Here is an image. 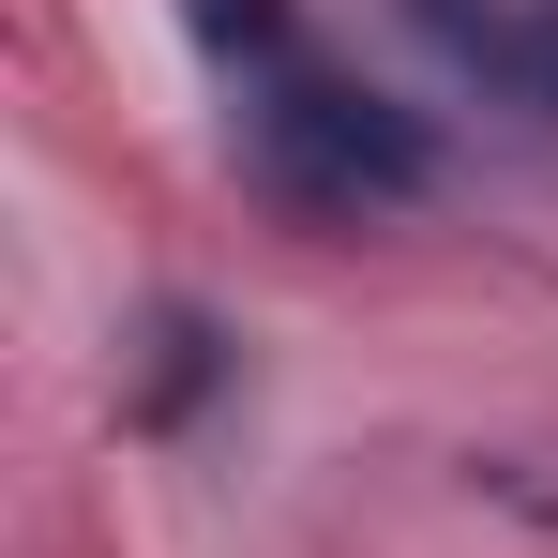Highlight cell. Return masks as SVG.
I'll return each instance as SVG.
<instances>
[{
	"label": "cell",
	"mask_w": 558,
	"mask_h": 558,
	"mask_svg": "<svg viewBox=\"0 0 558 558\" xmlns=\"http://www.w3.org/2000/svg\"><path fill=\"white\" fill-rule=\"evenodd\" d=\"M242 167H257L287 211H317V227H363V211L438 196V136H423L408 106L317 76V61H272V76L242 92Z\"/></svg>",
	"instance_id": "cell-1"
},
{
	"label": "cell",
	"mask_w": 558,
	"mask_h": 558,
	"mask_svg": "<svg viewBox=\"0 0 558 558\" xmlns=\"http://www.w3.org/2000/svg\"><path fill=\"white\" fill-rule=\"evenodd\" d=\"M196 31H211V61H242V76H272V61H302L287 0H196Z\"/></svg>",
	"instance_id": "cell-3"
},
{
	"label": "cell",
	"mask_w": 558,
	"mask_h": 558,
	"mask_svg": "<svg viewBox=\"0 0 558 558\" xmlns=\"http://www.w3.org/2000/svg\"><path fill=\"white\" fill-rule=\"evenodd\" d=\"M408 15L453 46L483 92H513V106H529V0H408Z\"/></svg>",
	"instance_id": "cell-2"
},
{
	"label": "cell",
	"mask_w": 558,
	"mask_h": 558,
	"mask_svg": "<svg viewBox=\"0 0 558 558\" xmlns=\"http://www.w3.org/2000/svg\"><path fill=\"white\" fill-rule=\"evenodd\" d=\"M151 348H167V363H151V423H182L196 392H211V317H182V302H167V332H151Z\"/></svg>",
	"instance_id": "cell-4"
},
{
	"label": "cell",
	"mask_w": 558,
	"mask_h": 558,
	"mask_svg": "<svg viewBox=\"0 0 558 558\" xmlns=\"http://www.w3.org/2000/svg\"><path fill=\"white\" fill-rule=\"evenodd\" d=\"M529 106L558 121V0H529Z\"/></svg>",
	"instance_id": "cell-5"
}]
</instances>
